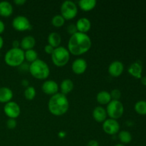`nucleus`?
<instances>
[{"label":"nucleus","instance_id":"5701e85b","mask_svg":"<svg viewBox=\"0 0 146 146\" xmlns=\"http://www.w3.org/2000/svg\"><path fill=\"white\" fill-rule=\"evenodd\" d=\"M78 7L82 11H89L94 9L97 4L96 0H80L78 2Z\"/></svg>","mask_w":146,"mask_h":146},{"label":"nucleus","instance_id":"393cba45","mask_svg":"<svg viewBox=\"0 0 146 146\" xmlns=\"http://www.w3.org/2000/svg\"><path fill=\"white\" fill-rule=\"evenodd\" d=\"M24 59L27 63H33L38 59V53L34 49L24 51Z\"/></svg>","mask_w":146,"mask_h":146},{"label":"nucleus","instance_id":"c85d7f7f","mask_svg":"<svg viewBox=\"0 0 146 146\" xmlns=\"http://www.w3.org/2000/svg\"><path fill=\"white\" fill-rule=\"evenodd\" d=\"M110 94H111V99L112 100H116V101H119V99L121 97V92L119 89H117V88H115V89H113L112 91L110 92Z\"/></svg>","mask_w":146,"mask_h":146},{"label":"nucleus","instance_id":"4c0bfd02","mask_svg":"<svg viewBox=\"0 0 146 146\" xmlns=\"http://www.w3.org/2000/svg\"><path fill=\"white\" fill-rule=\"evenodd\" d=\"M21 84H22L24 87H26V88H27L28 86H29V82L27 79L23 80V81H21Z\"/></svg>","mask_w":146,"mask_h":146},{"label":"nucleus","instance_id":"b1692460","mask_svg":"<svg viewBox=\"0 0 146 146\" xmlns=\"http://www.w3.org/2000/svg\"><path fill=\"white\" fill-rule=\"evenodd\" d=\"M118 139L122 144H128L132 141L133 137L130 132L127 131H121L118 133Z\"/></svg>","mask_w":146,"mask_h":146},{"label":"nucleus","instance_id":"72a5a7b5","mask_svg":"<svg viewBox=\"0 0 146 146\" xmlns=\"http://www.w3.org/2000/svg\"><path fill=\"white\" fill-rule=\"evenodd\" d=\"M86 146H100V145L97 141H96V140H91V141H88Z\"/></svg>","mask_w":146,"mask_h":146},{"label":"nucleus","instance_id":"f03ea898","mask_svg":"<svg viewBox=\"0 0 146 146\" xmlns=\"http://www.w3.org/2000/svg\"><path fill=\"white\" fill-rule=\"evenodd\" d=\"M68 108L69 101L66 95L57 93L50 97L48 102V109L53 115L61 116L68 111Z\"/></svg>","mask_w":146,"mask_h":146},{"label":"nucleus","instance_id":"a211bd4d","mask_svg":"<svg viewBox=\"0 0 146 146\" xmlns=\"http://www.w3.org/2000/svg\"><path fill=\"white\" fill-rule=\"evenodd\" d=\"M36 45V39L32 36H26L20 41V48L23 51L34 49Z\"/></svg>","mask_w":146,"mask_h":146},{"label":"nucleus","instance_id":"0eeeda50","mask_svg":"<svg viewBox=\"0 0 146 146\" xmlns=\"http://www.w3.org/2000/svg\"><path fill=\"white\" fill-rule=\"evenodd\" d=\"M61 15L65 20H71L78 14V6L70 0L64 1L61 5Z\"/></svg>","mask_w":146,"mask_h":146},{"label":"nucleus","instance_id":"f257e3e1","mask_svg":"<svg viewBox=\"0 0 146 146\" xmlns=\"http://www.w3.org/2000/svg\"><path fill=\"white\" fill-rule=\"evenodd\" d=\"M92 45L89 36L84 33L77 32L71 36L68 41V48L70 54L81 56L88 52Z\"/></svg>","mask_w":146,"mask_h":146},{"label":"nucleus","instance_id":"dca6fc26","mask_svg":"<svg viewBox=\"0 0 146 146\" xmlns=\"http://www.w3.org/2000/svg\"><path fill=\"white\" fill-rule=\"evenodd\" d=\"M128 72L133 77L138 79H141L142 78L143 66L139 62H133L130 65L128 68Z\"/></svg>","mask_w":146,"mask_h":146},{"label":"nucleus","instance_id":"f704fd0d","mask_svg":"<svg viewBox=\"0 0 146 146\" xmlns=\"http://www.w3.org/2000/svg\"><path fill=\"white\" fill-rule=\"evenodd\" d=\"M27 1L26 0H14V3L17 6H23L26 4Z\"/></svg>","mask_w":146,"mask_h":146},{"label":"nucleus","instance_id":"423d86ee","mask_svg":"<svg viewBox=\"0 0 146 146\" xmlns=\"http://www.w3.org/2000/svg\"><path fill=\"white\" fill-rule=\"evenodd\" d=\"M106 112L109 118L117 120L122 117L124 113V106L121 101L112 100L109 104L107 105Z\"/></svg>","mask_w":146,"mask_h":146},{"label":"nucleus","instance_id":"4be33fe9","mask_svg":"<svg viewBox=\"0 0 146 146\" xmlns=\"http://www.w3.org/2000/svg\"><path fill=\"white\" fill-rule=\"evenodd\" d=\"M96 101L100 105H108L112 99H111V94L106 91H101L98 93L96 96Z\"/></svg>","mask_w":146,"mask_h":146},{"label":"nucleus","instance_id":"c756f323","mask_svg":"<svg viewBox=\"0 0 146 146\" xmlns=\"http://www.w3.org/2000/svg\"><path fill=\"white\" fill-rule=\"evenodd\" d=\"M6 125H7V127L9 128V129H14V128L17 127V122L16 121V119H13V118H9L7 121V123H6Z\"/></svg>","mask_w":146,"mask_h":146},{"label":"nucleus","instance_id":"58836bf2","mask_svg":"<svg viewBox=\"0 0 146 146\" xmlns=\"http://www.w3.org/2000/svg\"><path fill=\"white\" fill-rule=\"evenodd\" d=\"M3 46H4V38L0 35V50L3 48Z\"/></svg>","mask_w":146,"mask_h":146},{"label":"nucleus","instance_id":"a878e982","mask_svg":"<svg viewBox=\"0 0 146 146\" xmlns=\"http://www.w3.org/2000/svg\"><path fill=\"white\" fill-rule=\"evenodd\" d=\"M135 112L141 115H146V101L141 100L135 103L134 106Z\"/></svg>","mask_w":146,"mask_h":146},{"label":"nucleus","instance_id":"6e6552de","mask_svg":"<svg viewBox=\"0 0 146 146\" xmlns=\"http://www.w3.org/2000/svg\"><path fill=\"white\" fill-rule=\"evenodd\" d=\"M12 27L18 31H25L31 30L32 28L29 20L25 16L19 15L14 17L11 23Z\"/></svg>","mask_w":146,"mask_h":146},{"label":"nucleus","instance_id":"e433bc0d","mask_svg":"<svg viewBox=\"0 0 146 146\" xmlns=\"http://www.w3.org/2000/svg\"><path fill=\"white\" fill-rule=\"evenodd\" d=\"M4 30H5V24L3 22V21L0 19V35L4 32Z\"/></svg>","mask_w":146,"mask_h":146},{"label":"nucleus","instance_id":"9b49d317","mask_svg":"<svg viewBox=\"0 0 146 146\" xmlns=\"http://www.w3.org/2000/svg\"><path fill=\"white\" fill-rule=\"evenodd\" d=\"M41 90L45 94L52 96L58 93L59 86L54 80H46L42 84Z\"/></svg>","mask_w":146,"mask_h":146},{"label":"nucleus","instance_id":"9d476101","mask_svg":"<svg viewBox=\"0 0 146 146\" xmlns=\"http://www.w3.org/2000/svg\"><path fill=\"white\" fill-rule=\"evenodd\" d=\"M103 130L106 134L113 135L118 133L120 131V124L117 120L112 118H107L102 125Z\"/></svg>","mask_w":146,"mask_h":146},{"label":"nucleus","instance_id":"4468645a","mask_svg":"<svg viewBox=\"0 0 146 146\" xmlns=\"http://www.w3.org/2000/svg\"><path fill=\"white\" fill-rule=\"evenodd\" d=\"M75 24L78 32L84 33V34H86L91 28V21L86 17H81L78 19Z\"/></svg>","mask_w":146,"mask_h":146},{"label":"nucleus","instance_id":"2eb2a0df","mask_svg":"<svg viewBox=\"0 0 146 146\" xmlns=\"http://www.w3.org/2000/svg\"><path fill=\"white\" fill-rule=\"evenodd\" d=\"M92 115L94 119L98 123H104L107 119V116H108L106 108L101 106L94 108Z\"/></svg>","mask_w":146,"mask_h":146},{"label":"nucleus","instance_id":"412c9836","mask_svg":"<svg viewBox=\"0 0 146 146\" xmlns=\"http://www.w3.org/2000/svg\"><path fill=\"white\" fill-rule=\"evenodd\" d=\"M47 41H48V44H49L51 46L54 47V48H56L57 47L60 46V45H61V36L58 32L53 31V32L50 33L48 34Z\"/></svg>","mask_w":146,"mask_h":146},{"label":"nucleus","instance_id":"6ab92c4d","mask_svg":"<svg viewBox=\"0 0 146 146\" xmlns=\"http://www.w3.org/2000/svg\"><path fill=\"white\" fill-rule=\"evenodd\" d=\"M14 94L11 88L8 87H1L0 88V103L7 104L12 100Z\"/></svg>","mask_w":146,"mask_h":146},{"label":"nucleus","instance_id":"aec40b11","mask_svg":"<svg viewBox=\"0 0 146 146\" xmlns=\"http://www.w3.org/2000/svg\"><path fill=\"white\" fill-rule=\"evenodd\" d=\"M74 88V84L72 80L70 78H66L64 79L61 82L59 85V89L61 91V94H64L66 96V94H68L73 91Z\"/></svg>","mask_w":146,"mask_h":146},{"label":"nucleus","instance_id":"20e7f679","mask_svg":"<svg viewBox=\"0 0 146 146\" xmlns=\"http://www.w3.org/2000/svg\"><path fill=\"white\" fill-rule=\"evenodd\" d=\"M4 62L11 67H19L24 62V51L21 48H11L4 55Z\"/></svg>","mask_w":146,"mask_h":146},{"label":"nucleus","instance_id":"7c9ffc66","mask_svg":"<svg viewBox=\"0 0 146 146\" xmlns=\"http://www.w3.org/2000/svg\"><path fill=\"white\" fill-rule=\"evenodd\" d=\"M66 31L71 36L74 35V34L78 32V31H77V28L76 27V24H69V25L67 27Z\"/></svg>","mask_w":146,"mask_h":146},{"label":"nucleus","instance_id":"bb28decb","mask_svg":"<svg viewBox=\"0 0 146 146\" xmlns=\"http://www.w3.org/2000/svg\"><path fill=\"white\" fill-rule=\"evenodd\" d=\"M65 19L61 15V14H56V15L54 16L51 19V24L54 27H61L62 26H64V24H65Z\"/></svg>","mask_w":146,"mask_h":146},{"label":"nucleus","instance_id":"ea45409f","mask_svg":"<svg viewBox=\"0 0 146 146\" xmlns=\"http://www.w3.org/2000/svg\"><path fill=\"white\" fill-rule=\"evenodd\" d=\"M141 83H142V84L143 86H146V76H144L141 78Z\"/></svg>","mask_w":146,"mask_h":146},{"label":"nucleus","instance_id":"f8f14e48","mask_svg":"<svg viewBox=\"0 0 146 146\" xmlns=\"http://www.w3.org/2000/svg\"><path fill=\"white\" fill-rule=\"evenodd\" d=\"M108 74L113 77H119L124 71V65L121 61H114L110 64L108 68Z\"/></svg>","mask_w":146,"mask_h":146},{"label":"nucleus","instance_id":"2f4dec72","mask_svg":"<svg viewBox=\"0 0 146 146\" xmlns=\"http://www.w3.org/2000/svg\"><path fill=\"white\" fill-rule=\"evenodd\" d=\"M29 65L30 64H28L27 62H24L18 67L19 71L22 73L29 72Z\"/></svg>","mask_w":146,"mask_h":146},{"label":"nucleus","instance_id":"c9c22d12","mask_svg":"<svg viewBox=\"0 0 146 146\" xmlns=\"http://www.w3.org/2000/svg\"><path fill=\"white\" fill-rule=\"evenodd\" d=\"M12 48H20V41H19V40H14L12 41Z\"/></svg>","mask_w":146,"mask_h":146},{"label":"nucleus","instance_id":"ddd939ff","mask_svg":"<svg viewBox=\"0 0 146 146\" xmlns=\"http://www.w3.org/2000/svg\"><path fill=\"white\" fill-rule=\"evenodd\" d=\"M88 64L84 58H78L74 61L71 65L73 72L77 75H81L83 74L87 69Z\"/></svg>","mask_w":146,"mask_h":146},{"label":"nucleus","instance_id":"cd10ccee","mask_svg":"<svg viewBox=\"0 0 146 146\" xmlns=\"http://www.w3.org/2000/svg\"><path fill=\"white\" fill-rule=\"evenodd\" d=\"M36 91L35 88L31 86L26 88L24 90V97H25L26 99L29 100V101H31V100L34 99L36 97Z\"/></svg>","mask_w":146,"mask_h":146},{"label":"nucleus","instance_id":"7ed1b4c3","mask_svg":"<svg viewBox=\"0 0 146 146\" xmlns=\"http://www.w3.org/2000/svg\"><path fill=\"white\" fill-rule=\"evenodd\" d=\"M29 72L36 79L45 80L49 76L50 68L45 61L38 58L36 61L30 64Z\"/></svg>","mask_w":146,"mask_h":146},{"label":"nucleus","instance_id":"39448f33","mask_svg":"<svg viewBox=\"0 0 146 146\" xmlns=\"http://www.w3.org/2000/svg\"><path fill=\"white\" fill-rule=\"evenodd\" d=\"M51 56L53 64L58 67L66 66L70 59V53L68 50L61 46L54 48Z\"/></svg>","mask_w":146,"mask_h":146},{"label":"nucleus","instance_id":"f3484780","mask_svg":"<svg viewBox=\"0 0 146 146\" xmlns=\"http://www.w3.org/2000/svg\"><path fill=\"white\" fill-rule=\"evenodd\" d=\"M14 11L13 6L9 1H0V16L4 18L11 16Z\"/></svg>","mask_w":146,"mask_h":146},{"label":"nucleus","instance_id":"a19ab883","mask_svg":"<svg viewBox=\"0 0 146 146\" xmlns=\"http://www.w3.org/2000/svg\"><path fill=\"white\" fill-rule=\"evenodd\" d=\"M114 146H125V145H123V144H122V143H118Z\"/></svg>","mask_w":146,"mask_h":146},{"label":"nucleus","instance_id":"1a4fd4ad","mask_svg":"<svg viewBox=\"0 0 146 146\" xmlns=\"http://www.w3.org/2000/svg\"><path fill=\"white\" fill-rule=\"evenodd\" d=\"M4 113L9 118L16 119L21 114V108L15 101H10L5 104L4 106Z\"/></svg>","mask_w":146,"mask_h":146},{"label":"nucleus","instance_id":"473e14b6","mask_svg":"<svg viewBox=\"0 0 146 146\" xmlns=\"http://www.w3.org/2000/svg\"><path fill=\"white\" fill-rule=\"evenodd\" d=\"M54 50V47L51 46L49 45V44H46V45L44 46V51H45L47 54H49V55H51V54H52Z\"/></svg>","mask_w":146,"mask_h":146}]
</instances>
